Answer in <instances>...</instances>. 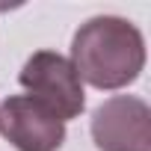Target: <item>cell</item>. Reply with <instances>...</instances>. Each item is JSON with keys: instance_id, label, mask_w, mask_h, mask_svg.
Here are the masks:
<instances>
[{"instance_id": "obj_1", "label": "cell", "mask_w": 151, "mask_h": 151, "mask_svg": "<svg viewBox=\"0 0 151 151\" xmlns=\"http://www.w3.org/2000/svg\"><path fill=\"white\" fill-rule=\"evenodd\" d=\"M71 65L95 89L130 86L145 68V39L119 15H95L71 39Z\"/></svg>"}, {"instance_id": "obj_2", "label": "cell", "mask_w": 151, "mask_h": 151, "mask_svg": "<svg viewBox=\"0 0 151 151\" xmlns=\"http://www.w3.org/2000/svg\"><path fill=\"white\" fill-rule=\"evenodd\" d=\"M18 83L27 89L30 98L45 104L62 122L77 119L86 107L83 80L77 77L71 59L56 53V50H36L24 62V68L18 74Z\"/></svg>"}, {"instance_id": "obj_3", "label": "cell", "mask_w": 151, "mask_h": 151, "mask_svg": "<svg viewBox=\"0 0 151 151\" xmlns=\"http://www.w3.org/2000/svg\"><path fill=\"white\" fill-rule=\"evenodd\" d=\"M98 151H151V110L136 95H113L92 113Z\"/></svg>"}, {"instance_id": "obj_4", "label": "cell", "mask_w": 151, "mask_h": 151, "mask_svg": "<svg viewBox=\"0 0 151 151\" xmlns=\"http://www.w3.org/2000/svg\"><path fill=\"white\" fill-rule=\"evenodd\" d=\"M0 133L18 151H59L65 122L30 95H9L0 104Z\"/></svg>"}]
</instances>
